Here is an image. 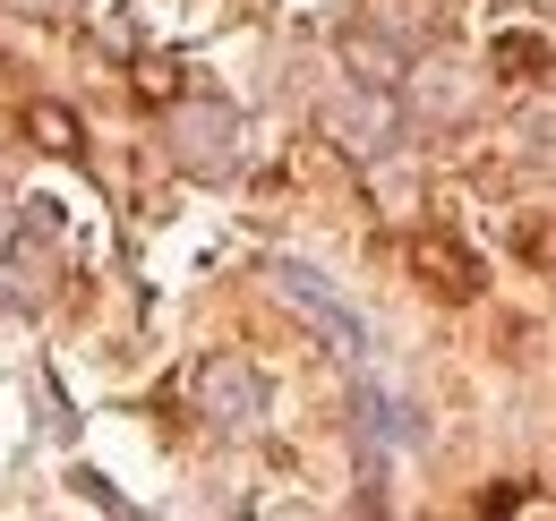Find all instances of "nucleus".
Masks as SVG:
<instances>
[{
    "mask_svg": "<svg viewBox=\"0 0 556 521\" xmlns=\"http://www.w3.org/2000/svg\"><path fill=\"white\" fill-rule=\"evenodd\" d=\"M488 61H496L505 86H531V77H548V43H540V35H496Z\"/></svg>",
    "mask_w": 556,
    "mask_h": 521,
    "instance_id": "4",
    "label": "nucleus"
},
{
    "mask_svg": "<svg viewBox=\"0 0 556 521\" xmlns=\"http://www.w3.org/2000/svg\"><path fill=\"white\" fill-rule=\"evenodd\" d=\"M180 137H189V145H180V154H189V163H198V171H214V163H223V137H231V112H189V120H180Z\"/></svg>",
    "mask_w": 556,
    "mask_h": 521,
    "instance_id": "5",
    "label": "nucleus"
},
{
    "mask_svg": "<svg viewBox=\"0 0 556 521\" xmlns=\"http://www.w3.org/2000/svg\"><path fill=\"white\" fill-rule=\"evenodd\" d=\"M412 282H419V291H437V300H454V308H463V300H480L488 265L471 257V249H463L454 231H419V240H412Z\"/></svg>",
    "mask_w": 556,
    "mask_h": 521,
    "instance_id": "1",
    "label": "nucleus"
},
{
    "mask_svg": "<svg viewBox=\"0 0 556 521\" xmlns=\"http://www.w3.org/2000/svg\"><path fill=\"white\" fill-rule=\"evenodd\" d=\"M198 402H206V419H223V428H249V419L266 410V377H257L249 359L214 351L206 368H198Z\"/></svg>",
    "mask_w": 556,
    "mask_h": 521,
    "instance_id": "2",
    "label": "nucleus"
},
{
    "mask_svg": "<svg viewBox=\"0 0 556 521\" xmlns=\"http://www.w3.org/2000/svg\"><path fill=\"white\" fill-rule=\"evenodd\" d=\"M514 249L531 265H556V214H531V223H514Z\"/></svg>",
    "mask_w": 556,
    "mask_h": 521,
    "instance_id": "7",
    "label": "nucleus"
},
{
    "mask_svg": "<svg viewBox=\"0 0 556 521\" xmlns=\"http://www.w3.org/2000/svg\"><path fill=\"white\" fill-rule=\"evenodd\" d=\"M275 282H282V300H300V308H308L317 326L334 333L343 351H359V326H351V308L334 300V291H326V282H317V274H308V265H275Z\"/></svg>",
    "mask_w": 556,
    "mask_h": 521,
    "instance_id": "3",
    "label": "nucleus"
},
{
    "mask_svg": "<svg viewBox=\"0 0 556 521\" xmlns=\"http://www.w3.org/2000/svg\"><path fill=\"white\" fill-rule=\"evenodd\" d=\"M26 129L43 137V154H77V145H86L77 112H61V103H26Z\"/></svg>",
    "mask_w": 556,
    "mask_h": 521,
    "instance_id": "6",
    "label": "nucleus"
}]
</instances>
